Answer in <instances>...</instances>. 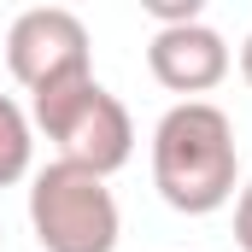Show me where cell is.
Here are the masks:
<instances>
[{
    "instance_id": "1",
    "label": "cell",
    "mask_w": 252,
    "mask_h": 252,
    "mask_svg": "<svg viewBox=\"0 0 252 252\" xmlns=\"http://www.w3.org/2000/svg\"><path fill=\"white\" fill-rule=\"evenodd\" d=\"M153 188L182 217H211L241 188L235 124L211 100H182L153 129Z\"/></svg>"
},
{
    "instance_id": "2",
    "label": "cell",
    "mask_w": 252,
    "mask_h": 252,
    "mask_svg": "<svg viewBox=\"0 0 252 252\" xmlns=\"http://www.w3.org/2000/svg\"><path fill=\"white\" fill-rule=\"evenodd\" d=\"M30 124L59 147L64 164L94 170V176L124 170L129 153H135L129 106L100 82V76H76V82H59V88H47V94H30Z\"/></svg>"
},
{
    "instance_id": "3",
    "label": "cell",
    "mask_w": 252,
    "mask_h": 252,
    "mask_svg": "<svg viewBox=\"0 0 252 252\" xmlns=\"http://www.w3.org/2000/svg\"><path fill=\"white\" fill-rule=\"evenodd\" d=\"M30 229L41 252H118L124 217H118L106 176L53 158L30 182Z\"/></svg>"
},
{
    "instance_id": "4",
    "label": "cell",
    "mask_w": 252,
    "mask_h": 252,
    "mask_svg": "<svg viewBox=\"0 0 252 252\" xmlns=\"http://www.w3.org/2000/svg\"><path fill=\"white\" fill-rule=\"evenodd\" d=\"M6 70L24 94H47L59 82H76V76H94L88 64V24L64 6H30L12 18L6 30Z\"/></svg>"
},
{
    "instance_id": "5",
    "label": "cell",
    "mask_w": 252,
    "mask_h": 252,
    "mask_svg": "<svg viewBox=\"0 0 252 252\" xmlns=\"http://www.w3.org/2000/svg\"><path fill=\"white\" fill-rule=\"evenodd\" d=\"M229 41L199 18V24H182V30H153V41H147V70H153V82L158 88H170V94H211L223 76H229Z\"/></svg>"
},
{
    "instance_id": "6",
    "label": "cell",
    "mask_w": 252,
    "mask_h": 252,
    "mask_svg": "<svg viewBox=\"0 0 252 252\" xmlns=\"http://www.w3.org/2000/svg\"><path fill=\"white\" fill-rule=\"evenodd\" d=\"M30 158H35V124H30V112L12 94H0V188L24 182Z\"/></svg>"
},
{
    "instance_id": "7",
    "label": "cell",
    "mask_w": 252,
    "mask_h": 252,
    "mask_svg": "<svg viewBox=\"0 0 252 252\" xmlns=\"http://www.w3.org/2000/svg\"><path fill=\"white\" fill-rule=\"evenodd\" d=\"M147 18H153V30H182V24L205 18V6L199 0H147Z\"/></svg>"
},
{
    "instance_id": "8",
    "label": "cell",
    "mask_w": 252,
    "mask_h": 252,
    "mask_svg": "<svg viewBox=\"0 0 252 252\" xmlns=\"http://www.w3.org/2000/svg\"><path fill=\"white\" fill-rule=\"evenodd\" d=\"M235 247L252 252V176L241 182V193H235Z\"/></svg>"
},
{
    "instance_id": "9",
    "label": "cell",
    "mask_w": 252,
    "mask_h": 252,
    "mask_svg": "<svg viewBox=\"0 0 252 252\" xmlns=\"http://www.w3.org/2000/svg\"><path fill=\"white\" fill-rule=\"evenodd\" d=\"M241 76H247V82H252V35H247V41H241Z\"/></svg>"
}]
</instances>
